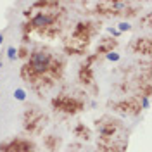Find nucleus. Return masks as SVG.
Wrapping results in <instances>:
<instances>
[{
	"instance_id": "nucleus-1",
	"label": "nucleus",
	"mask_w": 152,
	"mask_h": 152,
	"mask_svg": "<svg viewBox=\"0 0 152 152\" xmlns=\"http://www.w3.org/2000/svg\"><path fill=\"white\" fill-rule=\"evenodd\" d=\"M66 69L64 57L48 47H38L21 67V78L37 94L43 95L62 78Z\"/></svg>"
},
{
	"instance_id": "nucleus-2",
	"label": "nucleus",
	"mask_w": 152,
	"mask_h": 152,
	"mask_svg": "<svg viewBox=\"0 0 152 152\" xmlns=\"http://www.w3.org/2000/svg\"><path fill=\"white\" fill-rule=\"evenodd\" d=\"M26 24H24V38L37 33L43 38H57L64 28L66 9L57 0H42L35 2L26 10Z\"/></svg>"
},
{
	"instance_id": "nucleus-3",
	"label": "nucleus",
	"mask_w": 152,
	"mask_h": 152,
	"mask_svg": "<svg viewBox=\"0 0 152 152\" xmlns=\"http://www.w3.org/2000/svg\"><path fill=\"white\" fill-rule=\"evenodd\" d=\"M95 128L99 133L97 138V152H126L130 130L123 121L113 116H102L95 121Z\"/></svg>"
},
{
	"instance_id": "nucleus-4",
	"label": "nucleus",
	"mask_w": 152,
	"mask_h": 152,
	"mask_svg": "<svg viewBox=\"0 0 152 152\" xmlns=\"http://www.w3.org/2000/svg\"><path fill=\"white\" fill-rule=\"evenodd\" d=\"M100 26L94 23V21H80L76 23V26L73 31L69 33V37L64 42V52L69 56H81L85 54V50L88 48L92 38L99 33Z\"/></svg>"
},
{
	"instance_id": "nucleus-5",
	"label": "nucleus",
	"mask_w": 152,
	"mask_h": 152,
	"mask_svg": "<svg viewBox=\"0 0 152 152\" xmlns=\"http://www.w3.org/2000/svg\"><path fill=\"white\" fill-rule=\"evenodd\" d=\"M48 123V116L38 105H28L23 113V130L29 137H38L43 133V128Z\"/></svg>"
},
{
	"instance_id": "nucleus-6",
	"label": "nucleus",
	"mask_w": 152,
	"mask_h": 152,
	"mask_svg": "<svg viewBox=\"0 0 152 152\" xmlns=\"http://www.w3.org/2000/svg\"><path fill=\"white\" fill-rule=\"evenodd\" d=\"M52 107L54 111L66 116H75L81 113L85 109V99L80 95H71V94H59L57 97L52 99Z\"/></svg>"
},
{
	"instance_id": "nucleus-7",
	"label": "nucleus",
	"mask_w": 152,
	"mask_h": 152,
	"mask_svg": "<svg viewBox=\"0 0 152 152\" xmlns=\"http://www.w3.org/2000/svg\"><path fill=\"white\" fill-rule=\"evenodd\" d=\"M113 107L118 111V113L128 114V116H137V114H140V111L143 109L142 99H140V97H137V95L124 97V99H121V100L114 102Z\"/></svg>"
},
{
	"instance_id": "nucleus-8",
	"label": "nucleus",
	"mask_w": 152,
	"mask_h": 152,
	"mask_svg": "<svg viewBox=\"0 0 152 152\" xmlns=\"http://www.w3.org/2000/svg\"><path fill=\"white\" fill-rule=\"evenodd\" d=\"M99 61V57L92 54L85 59V62L80 66V71H78V80L80 83L85 86H94L95 88V78H94V64Z\"/></svg>"
},
{
	"instance_id": "nucleus-9",
	"label": "nucleus",
	"mask_w": 152,
	"mask_h": 152,
	"mask_svg": "<svg viewBox=\"0 0 152 152\" xmlns=\"http://www.w3.org/2000/svg\"><path fill=\"white\" fill-rule=\"evenodd\" d=\"M0 152H35V145L28 138L14 137L12 140L0 143Z\"/></svg>"
},
{
	"instance_id": "nucleus-10",
	"label": "nucleus",
	"mask_w": 152,
	"mask_h": 152,
	"mask_svg": "<svg viewBox=\"0 0 152 152\" xmlns=\"http://www.w3.org/2000/svg\"><path fill=\"white\" fill-rule=\"evenodd\" d=\"M130 50L133 54H140V56H151L152 52V42L149 37H142V38H135L130 45Z\"/></svg>"
},
{
	"instance_id": "nucleus-11",
	"label": "nucleus",
	"mask_w": 152,
	"mask_h": 152,
	"mask_svg": "<svg viewBox=\"0 0 152 152\" xmlns=\"http://www.w3.org/2000/svg\"><path fill=\"white\" fill-rule=\"evenodd\" d=\"M116 47H118V40H116V38L105 37V38H102V40L99 42V47H97V50H95V56L99 57V59H100L102 56H109Z\"/></svg>"
},
{
	"instance_id": "nucleus-12",
	"label": "nucleus",
	"mask_w": 152,
	"mask_h": 152,
	"mask_svg": "<svg viewBox=\"0 0 152 152\" xmlns=\"http://www.w3.org/2000/svg\"><path fill=\"white\" fill-rule=\"evenodd\" d=\"M61 143H62V138H61V137H56V135H47V137L43 138V145H45L47 151H50V152L59 151Z\"/></svg>"
},
{
	"instance_id": "nucleus-13",
	"label": "nucleus",
	"mask_w": 152,
	"mask_h": 152,
	"mask_svg": "<svg viewBox=\"0 0 152 152\" xmlns=\"http://www.w3.org/2000/svg\"><path fill=\"white\" fill-rule=\"evenodd\" d=\"M73 133H75V137L81 138V140H90V137H92L90 128H88V126H85L83 123H78V124H76L75 130H73Z\"/></svg>"
},
{
	"instance_id": "nucleus-14",
	"label": "nucleus",
	"mask_w": 152,
	"mask_h": 152,
	"mask_svg": "<svg viewBox=\"0 0 152 152\" xmlns=\"http://www.w3.org/2000/svg\"><path fill=\"white\" fill-rule=\"evenodd\" d=\"M151 19H152V14H147V16H145V18L142 19L143 28H151Z\"/></svg>"
},
{
	"instance_id": "nucleus-15",
	"label": "nucleus",
	"mask_w": 152,
	"mask_h": 152,
	"mask_svg": "<svg viewBox=\"0 0 152 152\" xmlns=\"http://www.w3.org/2000/svg\"><path fill=\"white\" fill-rule=\"evenodd\" d=\"M14 97H16L18 100H24V99H26V94H24V90H16V92H14Z\"/></svg>"
},
{
	"instance_id": "nucleus-16",
	"label": "nucleus",
	"mask_w": 152,
	"mask_h": 152,
	"mask_svg": "<svg viewBox=\"0 0 152 152\" xmlns=\"http://www.w3.org/2000/svg\"><path fill=\"white\" fill-rule=\"evenodd\" d=\"M7 54H9V59H10V61H14V59L18 57V50H16L14 47H9V50H7Z\"/></svg>"
},
{
	"instance_id": "nucleus-17",
	"label": "nucleus",
	"mask_w": 152,
	"mask_h": 152,
	"mask_svg": "<svg viewBox=\"0 0 152 152\" xmlns=\"http://www.w3.org/2000/svg\"><path fill=\"white\" fill-rule=\"evenodd\" d=\"M128 29H130V24H128V23H121V24H119V29H118V31L121 33V31H128Z\"/></svg>"
},
{
	"instance_id": "nucleus-18",
	"label": "nucleus",
	"mask_w": 152,
	"mask_h": 152,
	"mask_svg": "<svg viewBox=\"0 0 152 152\" xmlns=\"http://www.w3.org/2000/svg\"><path fill=\"white\" fill-rule=\"evenodd\" d=\"M105 57H107L109 61H119V56H118V54H114V52H111L109 56H105Z\"/></svg>"
},
{
	"instance_id": "nucleus-19",
	"label": "nucleus",
	"mask_w": 152,
	"mask_h": 152,
	"mask_svg": "<svg viewBox=\"0 0 152 152\" xmlns=\"http://www.w3.org/2000/svg\"><path fill=\"white\" fill-rule=\"evenodd\" d=\"M109 31H111V35H114V37H119V31H118V29H109Z\"/></svg>"
},
{
	"instance_id": "nucleus-20",
	"label": "nucleus",
	"mask_w": 152,
	"mask_h": 152,
	"mask_svg": "<svg viewBox=\"0 0 152 152\" xmlns=\"http://www.w3.org/2000/svg\"><path fill=\"white\" fill-rule=\"evenodd\" d=\"M2 42H4V35H0V43H2Z\"/></svg>"
},
{
	"instance_id": "nucleus-21",
	"label": "nucleus",
	"mask_w": 152,
	"mask_h": 152,
	"mask_svg": "<svg viewBox=\"0 0 152 152\" xmlns=\"http://www.w3.org/2000/svg\"><path fill=\"white\" fill-rule=\"evenodd\" d=\"M0 62H2V56H0Z\"/></svg>"
}]
</instances>
